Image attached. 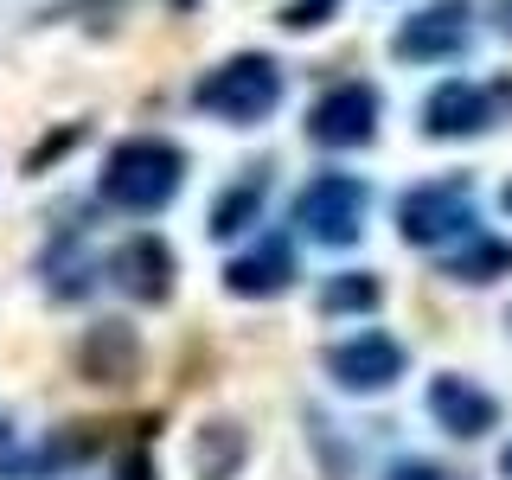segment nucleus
I'll use <instances>...</instances> for the list:
<instances>
[{
    "mask_svg": "<svg viewBox=\"0 0 512 480\" xmlns=\"http://www.w3.org/2000/svg\"><path fill=\"white\" fill-rule=\"evenodd\" d=\"M186 180V154L173 148V141H154V135H128L109 148L103 160V205H116V212H160V205H173V192Z\"/></svg>",
    "mask_w": 512,
    "mask_h": 480,
    "instance_id": "1",
    "label": "nucleus"
},
{
    "mask_svg": "<svg viewBox=\"0 0 512 480\" xmlns=\"http://www.w3.org/2000/svg\"><path fill=\"white\" fill-rule=\"evenodd\" d=\"M192 103H199L205 116L231 122V128H250L282 103V64L269 52H237V58H224L218 71H205L199 84H192Z\"/></svg>",
    "mask_w": 512,
    "mask_h": 480,
    "instance_id": "2",
    "label": "nucleus"
},
{
    "mask_svg": "<svg viewBox=\"0 0 512 480\" xmlns=\"http://www.w3.org/2000/svg\"><path fill=\"white\" fill-rule=\"evenodd\" d=\"M365 205H372L365 180H352V173H320V180L301 186L295 224L314 237V244L346 250V244H359V231H365Z\"/></svg>",
    "mask_w": 512,
    "mask_h": 480,
    "instance_id": "3",
    "label": "nucleus"
},
{
    "mask_svg": "<svg viewBox=\"0 0 512 480\" xmlns=\"http://www.w3.org/2000/svg\"><path fill=\"white\" fill-rule=\"evenodd\" d=\"M397 231H404V244H423L436 250L448 237L474 231V180H429V186H410L404 199H397Z\"/></svg>",
    "mask_w": 512,
    "mask_h": 480,
    "instance_id": "4",
    "label": "nucleus"
},
{
    "mask_svg": "<svg viewBox=\"0 0 512 480\" xmlns=\"http://www.w3.org/2000/svg\"><path fill=\"white\" fill-rule=\"evenodd\" d=\"M512 109V77H500L493 90L468 84V77H448V84L429 90L423 103V135L436 141H461V135H480V128H493Z\"/></svg>",
    "mask_w": 512,
    "mask_h": 480,
    "instance_id": "5",
    "label": "nucleus"
},
{
    "mask_svg": "<svg viewBox=\"0 0 512 480\" xmlns=\"http://www.w3.org/2000/svg\"><path fill=\"white\" fill-rule=\"evenodd\" d=\"M468 20H474L468 0H436V7L410 13V20L397 26L391 52L404 58V64H442V58H461V52H468Z\"/></svg>",
    "mask_w": 512,
    "mask_h": 480,
    "instance_id": "6",
    "label": "nucleus"
},
{
    "mask_svg": "<svg viewBox=\"0 0 512 480\" xmlns=\"http://www.w3.org/2000/svg\"><path fill=\"white\" fill-rule=\"evenodd\" d=\"M378 135V90L372 84H333L308 109V141L314 148H365Z\"/></svg>",
    "mask_w": 512,
    "mask_h": 480,
    "instance_id": "7",
    "label": "nucleus"
},
{
    "mask_svg": "<svg viewBox=\"0 0 512 480\" xmlns=\"http://www.w3.org/2000/svg\"><path fill=\"white\" fill-rule=\"evenodd\" d=\"M77 378L103 384V391H128L141 378V333L128 320H96L77 340Z\"/></svg>",
    "mask_w": 512,
    "mask_h": 480,
    "instance_id": "8",
    "label": "nucleus"
},
{
    "mask_svg": "<svg viewBox=\"0 0 512 480\" xmlns=\"http://www.w3.org/2000/svg\"><path fill=\"white\" fill-rule=\"evenodd\" d=\"M109 282H116L128 301L160 308V301H173V250L160 244L154 231H135L128 244H116V256H109Z\"/></svg>",
    "mask_w": 512,
    "mask_h": 480,
    "instance_id": "9",
    "label": "nucleus"
},
{
    "mask_svg": "<svg viewBox=\"0 0 512 480\" xmlns=\"http://www.w3.org/2000/svg\"><path fill=\"white\" fill-rule=\"evenodd\" d=\"M327 372H333V384H346V391H391V384L404 378V346H397L391 333H359V340L327 346Z\"/></svg>",
    "mask_w": 512,
    "mask_h": 480,
    "instance_id": "10",
    "label": "nucleus"
},
{
    "mask_svg": "<svg viewBox=\"0 0 512 480\" xmlns=\"http://www.w3.org/2000/svg\"><path fill=\"white\" fill-rule=\"evenodd\" d=\"M224 288H231L237 301H276L295 288V250H288V237H263L256 250L231 256L224 263Z\"/></svg>",
    "mask_w": 512,
    "mask_h": 480,
    "instance_id": "11",
    "label": "nucleus"
},
{
    "mask_svg": "<svg viewBox=\"0 0 512 480\" xmlns=\"http://www.w3.org/2000/svg\"><path fill=\"white\" fill-rule=\"evenodd\" d=\"M429 416H436L448 436L474 442V436H487V429L500 423V404H493L480 384L455 378V372H442V378H429Z\"/></svg>",
    "mask_w": 512,
    "mask_h": 480,
    "instance_id": "12",
    "label": "nucleus"
},
{
    "mask_svg": "<svg viewBox=\"0 0 512 480\" xmlns=\"http://www.w3.org/2000/svg\"><path fill=\"white\" fill-rule=\"evenodd\" d=\"M244 455H250V436L231 423V416H212V423L199 429V442H192V468H199V480H237Z\"/></svg>",
    "mask_w": 512,
    "mask_h": 480,
    "instance_id": "13",
    "label": "nucleus"
},
{
    "mask_svg": "<svg viewBox=\"0 0 512 480\" xmlns=\"http://www.w3.org/2000/svg\"><path fill=\"white\" fill-rule=\"evenodd\" d=\"M263 192H269V173L256 167V173H244L231 192H218V205H212V218H205V231L212 237H237V231H250L256 224V212H263Z\"/></svg>",
    "mask_w": 512,
    "mask_h": 480,
    "instance_id": "14",
    "label": "nucleus"
},
{
    "mask_svg": "<svg viewBox=\"0 0 512 480\" xmlns=\"http://www.w3.org/2000/svg\"><path fill=\"white\" fill-rule=\"evenodd\" d=\"M442 276H455V282H500V276H512V244L506 237H474L461 256L442 263Z\"/></svg>",
    "mask_w": 512,
    "mask_h": 480,
    "instance_id": "15",
    "label": "nucleus"
},
{
    "mask_svg": "<svg viewBox=\"0 0 512 480\" xmlns=\"http://www.w3.org/2000/svg\"><path fill=\"white\" fill-rule=\"evenodd\" d=\"M90 276H96V263L77 250V237H64L58 250H45V288H52L58 301H77L90 288Z\"/></svg>",
    "mask_w": 512,
    "mask_h": 480,
    "instance_id": "16",
    "label": "nucleus"
},
{
    "mask_svg": "<svg viewBox=\"0 0 512 480\" xmlns=\"http://www.w3.org/2000/svg\"><path fill=\"white\" fill-rule=\"evenodd\" d=\"M378 301H384V282L365 276V269H346V276L320 288V314H372Z\"/></svg>",
    "mask_w": 512,
    "mask_h": 480,
    "instance_id": "17",
    "label": "nucleus"
},
{
    "mask_svg": "<svg viewBox=\"0 0 512 480\" xmlns=\"http://www.w3.org/2000/svg\"><path fill=\"white\" fill-rule=\"evenodd\" d=\"M77 141H84V122H64V128H58V135H45V141H39V148H32V154H26V173H45V167H52V160H64V154H71V148H77Z\"/></svg>",
    "mask_w": 512,
    "mask_h": 480,
    "instance_id": "18",
    "label": "nucleus"
},
{
    "mask_svg": "<svg viewBox=\"0 0 512 480\" xmlns=\"http://www.w3.org/2000/svg\"><path fill=\"white\" fill-rule=\"evenodd\" d=\"M333 13H340V0H288V7H282V26L288 32H314V26H327Z\"/></svg>",
    "mask_w": 512,
    "mask_h": 480,
    "instance_id": "19",
    "label": "nucleus"
},
{
    "mask_svg": "<svg viewBox=\"0 0 512 480\" xmlns=\"http://www.w3.org/2000/svg\"><path fill=\"white\" fill-rule=\"evenodd\" d=\"M384 480H461L455 468H442V461H391V468H384Z\"/></svg>",
    "mask_w": 512,
    "mask_h": 480,
    "instance_id": "20",
    "label": "nucleus"
},
{
    "mask_svg": "<svg viewBox=\"0 0 512 480\" xmlns=\"http://www.w3.org/2000/svg\"><path fill=\"white\" fill-rule=\"evenodd\" d=\"M116 474H122V480H160V474H154V461L141 455V448H128V455L116 461Z\"/></svg>",
    "mask_w": 512,
    "mask_h": 480,
    "instance_id": "21",
    "label": "nucleus"
},
{
    "mask_svg": "<svg viewBox=\"0 0 512 480\" xmlns=\"http://www.w3.org/2000/svg\"><path fill=\"white\" fill-rule=\"evenodd\" d=\"M7 448H13V429H7V416H0V461H7Z\"/></svg>",
    "mask_w": 512,
    "mask_h": 480,
    "instance_id": "22",
    "label": "nucleus"
},
{
    "mask_svg": "<svg viewBox=\"0 0 512 480\" xmlns=\"http://www.w3.org/2000/svg\"><path fill=\"white\" fill-rule=\"evenodd\" d=\"M500 32L512 39V0H500Z\"/></svg>",
    "mask_w": 512,
    "mask_h": 480,
    "instance_id": "23",
    "label": "nucleus"
},
{
    "mask_svg": "<svg viewBox=\"0 0 512 480\" xmlns=\"http://www.w3.org/2000/svg\"><path fill=\"white\" fill-rule=\"evenodd\" d=\"M500 474H506V480H512V448H506V455H500Z\"/></svg>",
    "mask_w": 512,
    "mask_h": 480,
    "instance_id": "24",
    "label": "nucleus"
},
{
    "mask_svg": "<svg viewBox=\"0 0 512 480\" xmlns=\"http://www.w3.org/2000/svg\"><path fill=\"white\" fill-rule=\"evenodd\" d=\"M192 7H199V0H173V13H192Z\"/></svg>",
    "mask_w": 512,
    "mask_h": 480,
    "instance_id": "25",
    "label": "nucleus"
},
{
    "mask_svg": "<svg viewBox=\"0 0 512 480\" xmlns=\"http://www.w3.org/2000/svg\"><path fill=\"white\" fill-rule=\"evenodd\" d=\"M506 212H512V186H506Z\"/></svg>",
    "mask_w": 512,
    "mask_h": 480,
    "instance_id": "26",
    "label": "nucleus"
}]
</instances>
